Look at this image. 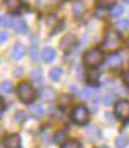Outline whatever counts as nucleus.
Wrapping results in <instances>:
<instances>
[{
	"instance_id": "obj_1",
	"label": "nucleus",
	"mask_w": 129,
	"mask_h": 148,
	"mask_svg": "<svg viewBox=\"0 0 129 148\" xmlns=\"http://www.w3.org/2000/svg\"><path fill=\"white\" fill-rule=\"evenodd\" d=\"M84 64L88 66V67H96L103 62V52L102 49L99 48H92V49H88L85 53H84Z\"/></svg>"
},
{
	"instance_id": "obj_2",
	"label": "nucleus",
	"mask_w": 129,
	"mask_h": 148,
	"mask_svg": "<svg viewBox=\"0 0 129 148\" xmlns=\"http://www.w3.org/2000/svg\"><path fill=\"white\" fill-rule=\"evenodd\" d=\"M16 92H18V96L23 103H30V101L34 100L36 97V92L33 89V86L27 82H21L16 88Z\"/></svg>"
},
{
	"instance_id": "obj_3",
	"label": "nucleus",
	"mask_w": 129,
	"mask_h": 148,
	"mask_svg": "<svg viewBox=\"0 0 129 148\" xmlns=\"http://www.w3.org/2000/svg\"><path fill=\"white\" fill-rule=\"evenodd\" d=\"M71 119L78 123V125H84L89 121V111L85 106H77L71 111Z\"/></svg>"
},
{
	"instance_id": "obj_4",
	"label": "nucleus",
	"mask_w": 129,
	"mask_h": 148,
	"mask_svg": "<svg viewBox=\"0 0 129 148\" xmlns=\"http://www.w3.org/2000/svg\"><path fill=\"white\" fill-rule=\"evenodd\" d=\"M119 41H121V37L117 32L114 30H107L106 32V36H104V41H103V47L106 49H114L119 45Z\"/></svg>"
},
{
	"instance_id": "obj_5",
	"label": "nucleus",
	"mask_w": 129,
	"mask_h": 148,
	"mask_svg": "<svg viewBox=\"0 0 129 148\" xmlns=\"http://www.w3.org/2000/svg\"><path fill=\"white\" fill-rule=\"evenodd\" d=\"M114 114L118 116L121 121H128L129 119V101L119 100L114 106Z\"/></svg>"
},
{
	"instance_id": "obj_6",
	"label": "nucleus",
	"mask_w": 129,
	"mask_h": 148,
	"mask_svg": "<svg viewBox=\"0 0 129 148\" xmlns=\"http://www.w3.org/2000/svg\"><path fill=\"white\" fill-rule=\"evenodd\" d=\"M75 42H77V37H75L74 34H66V36H63V38L60 40L59 47L62 48V49H64V51H67V49H70L71 47H74Z\"/></svg>"
},
{
	"instance_id": "obj_7",
	"label": "nucleus",
	"mask_w": 129,
	"mask_h": 148,
	"mask_svg": "<svg viewBox=\"0 0 129 148\" xmlns=\"http://www.w3.org/2000/svg\"><path fill=\"white\" fill-rule=\"evenodd\" d=\"M25 52H26L25 45L22 42H16V44H14V47L11 49V56H12V59H15V60H19V59L23 58Z\"/></svg>"
},
{
	"instance_id": "obj_8",
	"label": "nucleus",
	"mask_w": 129,
	"mask_h": 148,
	"mask_svg": "<svg viewBox=\"0 0 129 148\" xmlns=\"http://www.w3.org/2000/svg\"><path fill=\"white\" fill-rule=\"evenodd\" d=\"M5 148H19V144H21V137L18 134H10L8 137L4 138L3 141Z\"/></svg>"
},
{
	"instance_id": "obj_9",
	"label": "nucleus",
	"mask_w": 129,
	"mask_h": 148,
	"mask_svg": "<svg viewBox=\"0 0 129 148\" xmlns=\"http://www.w3.org/2000/svg\"><path fill=\"white\" fill-rule=\"evenodd\" d=\"M122 63V58L119 56L118 53H111L107 59H106V64L111 69H115V67H119Z\"/></svg>"
},
{
	"instance_id": "obj_10",
	"label": "nucleus",
	"mask_w": 129,
	"mask_h": 148,
	"mask_svg": "<svg viewBox=\"0 0 129 148\" xmlns=\"http://www.w3.org/2000/svg\"><path fill=\"white\" fill-rule=\"evenodd\" d=\"M86 81L88 84L96 85L99 82V71L96 69H89L86 71Z\"/></svg>"
},
{
	"instance_id": "obj_11",
	"label": "nucleus",
	"mask_w": 129,
	"mask_h": 148,
	"mask_svg": "<svg viewBox=\"0 0 129 148\" xmlns=\"http://www.w3.org/2000/svg\"><path fill=\"white\" fill-rule=\"evenodd\" d=\"M56 56V52H55L52 48H45L43 52H41V58L45 63H49V62H52Z\"/></svg>"
},
{
	"instance_id": "obj_12",
	"label": "nucleus",
	"mask_w": 129,
	"mask_h": 148,
	"mask_svg": "<svg viewBox=\"0 0 129 148\" xmlns=\"http://www.w3.org/2000/svg\"><path fill=\"white\" fill-rule=\"evenodd\" d=\"M30 112H32L33 116L36 118H41L44 115V107L40 104V103H34V104H30Z\"/></svg>"
},
{
	"instance_id": "obj_13",
	"label": "nucleus",
	"mask_w": 129,
	"mask_h": 148,
	"mask_svg": "<svg viewBox=\"0 0 129 148\" xmlns=\"http://www.w3.org/2000/svg\"><path fill=\"white\" fill-rule=\"evenodd\" d=\"M26 22L21 19V18H15V21H14V32L15 33H25L26 32Z\"/></svg>"
},
{
	"instance_id": "obj_14",
	"label": "nucleus",
	"mask_w": 129,
	"mask_h": 148,
	"mask_svg": "<svg viewBox=\"0 0 129 148\" xmlns=\"http://www.w3.org/2000/svg\"><path fill=\"white\" fill-rule=\"evenodd\" d=\"M5 5H7V8L11 11H16L21 8V0H5Z\"/></svg>"
},
{
	"instance_id": "obj_15",
	"label": "nucleus",
	"mask_w": 129,
	"mask_h": 148,
	"mask_svg": "<svg viewBox=\"0 0 129 148\" xmlns=\"http://www.w3.org/2000/svg\"><path fill=\"white\" fill-rule=\"evenodd\" d=\"M128 144H129V138L126 137L125 134L118 136L117 140H115V145H117V148H125V147H128Z\"/></svg>"
},
{
	"instance_id": "obj_16",
	"label": "nucleus",
	"mask_w": 129,
	"mask_h": 148,
	"mask_svg": "<svg viewBox=\"0 0 129 148\" xmlns=\"http://www.w3.org/2000/svg\"><path fill=\"white\" fill-rule=\"evenodd\" d=\"M11 25H14L12 23V19H11L10 15H1L0 16V26L7 29V27H10Z\"/></svg>"
},
{
	"instance_id": "obj_17",
	"label": "nucleus",
	"mask_w": 129,
	"mask_h": 148,
	"mask_svg": "<svg viewBox=\"0 0 129 148\" xmlns=\"http://www.w3.org/2000/svg\"><path fill=\"white\" fill-rule=\"evenodd\" d=\"M49 77L52 81H59L60 77H62V70L59 67H54V69H51L49 71Z\"/></svg>"
},
{
	"instance_id": "obj_18",
	"label": "nucleus",
	"mask_w": 129,
	"mask_h": 148,
	"mask_svg": "<svg viewBox=\"0 0 129 148\" xmlns=\"http://www.w3.org/2000/svg\"><path fill=\"white\" fill-rule=\"evenodd\" d=\"M60 148H80V143L77 140L70 138V140H66L64 143H62V147Z\"/></svg>"
},
{
	"instance_id": "obj_19",
	"label": "nucleus",
	"mask_w": 129,
	"mask_h": 148,
	"mask_svg": "<svg viewBox=\"0 0 129 148\" xmlns=\"http://www.w3.org/2000/svg\"><path fill=\"white\" fill-rule=\"evenodd\" d=\"M40 96L43 97L44 100H51L54 97V90L49 89V88H45V89L40 90Z\"/></svg>"
},
{
	"instance_id": "obj_20",
	"label": "nucleus",
	"mask_w": 129,
	"mask_h": 148,
	"mask_svg": "<svg viewBox=\"0 0 129 148\" xmlns=\"http://www.w3.org/2000/svg\"><path fill=\"white\" fill-rule=\"evenodd\" d=\"M115 26H117V29L121 30V32L128 30L129 29V19H119V21L115 23Z\"/></svg>"
},
{
	"instance_id": "obj_21",
	"label": "nucleus",
	"mask_w": 129,
	"mask_h": 148,
	"mask_svg": "<svg viewBox=\"0 0 129 148\" xmlns=\"http://www.w3.org/2000/svg\"><path fill=\"white\" fill-rule=\"evenodd\" d=\"M29 53H30L33 60H37V44H36V38H32V45H30V49H29Z\"/></svg>"
},
{
	"instance_id": "obj_22",
	"label": "nucleus",
	"mask_w": 129,
	"mask_h": 148,
	"mask_svg": "<svg viewBox=\"0 0 129 148\" xmlns=\"http://www.w3.org/2000/svg\"><path fill=\"white\" fill-rule=\"evenodd\" d=\"M122 12H124V7L121 4H114L113 7H111V11H110V14L113 16H119Z\"/></svg>"
},
{
	"instance_id": "obj_23",
	"label": "nucleus",
	"mask_w": 129,
	"mask_h": 148,
	"mask_svg": "<svg viewBox=\"0 0 129 148\" xmlns=\"http://www.w3.org/2000/svg\"><path fill=\"white\" fill-rule=\"evenodd\" d=\"M82 11H84V5H82V3H80V1L74 3V5H73V12H74L75 18H78V16L82 14Z\"/></svg>"
},
{
	"instance_id": "obj_24",
	"label": "nucleus",
	"mask_w": 129,
	"mask_h": 148,
	"mask_svg": "<svg viewBox=\"0 0 129 148\" xmlns=\"http://www.w3.org/2000/svg\"><path fill=\"white\" fill-rule=\"evenodd\" d=\"M0 90L4 92V93H10L11 90H12V84H11L10 81H3L0 84Z\"/></svg>"
},
{
	"instance_id": "obj_25",
	"label": "nucleus",
	"mask_w": 129,
	"mask_h": 148,
	"mask_svg": "<svg viewBox=\"0 0 129 148\" xmlns=\"http://www.w3.org/2000/svg\"><path fill=\"white\" fill-rule=\"evenodd\" d=\"M70 104V96L69 95H62L59 96V107L64 108V107H67Z\"/></svg>"
},
{
	"instance_id": "obj_26",
	"label": "nucleus",
	"mask_w": 129,
	"mask_h": 148,
	"mask_svg": "<svg viewBox=\"0 0 129 148\" xmlns=\"http://www.w3.org/2000/svg\"><path fill=\"white\" fill-rule=\"evenodd\" d=\"M30 78H32L34 82H40V81H41V70L34 69L32 73H30Z\"/></svg>"
},
{
	"instance_id": "obj_27",
	"label": "nucleus",
	"mask_w": 129,
	"mask_h": 148,
	"mask_svg": "<svg viewBox=\"0 0 129 148\" xmlns=\"http://www.w3.org/2000/svg\"><path fill=\"white\" fill-rule=\"evenodd\" d=\"M64 137H66V132H58L55 134V143H62Z\"/></svg>"
},
{
	"instance_id": "obj_28",
	"label": "nucleus",
	"mask_w": 129,
	"mask_h": 148,
	"mask_svg": "<svg viewBox=\"0 0 129 148\" xmlns=\"http://www.w3.org/2000/svg\"><path fill=\"white\" fill-rule=\"evenodd\" d=\"M115 0H97V3L100 7H108V5H113Z\"/></svg>"
},
{
	"instance_id": "obj_29",
	"label": "nucleus",
	"mask_w": 129,
	"mask_h": 148,
	"mask_svg": "<svg viewBox=\"0 0 129 148\" xmlns=\"http://www.w3.org/2000/svg\"><path fill=\"white\" fill-rule=\"evenodd\" d=\"M8 40V34L4 32H0V42H4Z\"/></svg>"
},
{
	"instance_id": "obj_30",
	"label": "nucleus",
	"mask_w": 129,
	"mask_h": 148,
	"mask_svg": "<svg viewBox=\"0 0 129 148\" xmlns=\"http://www.w3.org/2000/svg\"><path fill=\"white\" fill-rule=\"evenodd\" d=\"M103 101H104V104H111V101H113V97H111V96H104V97H103Z\"/></svg>"
},
{
	"instance_id": "obj_31",
	"label": "nucleus",
	"mask_w": 129,
	"mask_h": 148,
	"mask_svg": "<svg viewBox=\"0 0 129 148\" xmlns=\"http://www.w3.org/2000/svg\"><path fill=\"white\" fill-rule=\"evenodd\" d=\"M95 14H96L97 18H102V16H104V10H100V8H97V10L95 11Z\"/></svg>"
},
{
	"instance_id": "obj_32",
	"label": "nucleus",
	"mask_w": 129,
	"mask_h": 148,
	"mask_svg": "<svg viewBox=\"0 0 129 148\" xmlns=\"http://www.w3.org/2000/svg\"><path fill=\"white\" fill-rule=\"evenodd\" d=\"M124 82L129 86V71H126V73L124 74Z\"/></svg>"
},
{
	"instance_id": "obj_33",
	"label": "nucleus",
	"mask_w": 129,
	"mask_h": 148,
	"mask_svg": "<svg viewBox=\"0 0 129 148\" xmlns=\"http://www.w3.org/2000/svg\"><path fill=\"white\" fill-rule=\"evenodd\" d=\"M3 112H4V103H3V100H0V118L3 115Z\"/></svg>"
},
{
	"instance_id": "obj_34",
	"label": "nucleus",
	"mask_w": 129,
	"mask_h": 148,
	"mask_svg": "<svg viewBox=\"0 0 129 148\" xmlns=\"http://www.w3.org/2000/svg\"><path fill=\"white\" fill-rule=\"evenodd\" d=\"M126 45L129 47V37H128V40H126Z\"/></svg>"
},
{
	"instance_id": "obj_35",
	"label": "nucleus",
	"mask_w": 129,
	"mask_h": 148,
	"mask_svg": "<svg viewBox=\"0 0 129 148\" xmlns=\"http://www.w3.org/2000/svg\"><path fill=\"white\" fill-rule=\"evenodd\" d=\"M124 1H125V3H128V4H129V0H124Z\"/></svg>"
},
{
	"instance_id": "obj_36",
	"label": "nucleus",
	"mask_w": 129,
	"mask_h": 148,
	"mask_svg": "<svg viewBox=\"0 0 129 148\" xmlns=\"http://www.w3.org/2000/svg\"><path fill=\"white\" fill-rule=\"evenodd\" d=\"M100 148H108V147H100Z\"/></svg>"
},
{
	"instance_id": "obj_37",
	"label": "nucleus",
	"mask_w": 129,
	"mask_h": 148,
	"mask_svg": "<svg viewBox=\"0 0 129 148\" xmlns=\"http://www.w3.org/2000/svg\"><path fill=\"white\" fill-rule=\"evenodd\" d=\"M0 134H1V129H0Z\"/></svg>"
}]
</instances>
